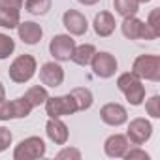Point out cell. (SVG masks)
<instances>
[{"instance_id": "obj_22", "label": "cell", "mask_w": 160, "mask_h": 160, "mask_svg": "<svg viewBox=\"0 0 160 160\" xmlns=\"http://www.w3.org/2000/svg\"><path fill=\"white\" fill-rule=\"evenodd\" d=\"M32 109L34 108L27 102L25 96H19V98L12 100V115H13V119H27L32 113Z\"/></svg>"}, {"instance_id": "obj_26", "label": "cell", "mask_w": 160, "mask_h": 160, "mask_svg": "<svg viewBox=\"0 0 160 160\" xmlns=\"http://www.w3.org/2000/svg\"><path fill=\"white\" fill-rule=\"evenodd\" d=\"M145 111H147V115L152 117V119H158V117H160V96H158V94L151 96V98L145 102Z\"/></svg>"}, {"instance_id": "obj_32", "label": "cell", "mask_w": 160, "mask_h": 160, "mask_svg": "<svg viewBox=\"0 0 160 160\" xmlns=\"http://www.w3.org/2000/svg\"><path fill=\"white\" fill-rule=\"evenodd\" d=\"M149 27H152L158 34H160V10L158 8H154L151 13H149V17H147V21H145Z\"/></svg>"}, {"instance_id": "obj_1", "label": "cell", "mask_w": 160, "mask_h": 160, "mask_svg": "<svg viewBox=\"0 0 160 160\" xmlns=\"http://www.w3.org/2000/svg\"><path fill=\"white\" fill-rule=\"evenodd\" d=\"M36 70H38L36 58L32 55L25 53V55H19L17 58H13V62L8 68V77L13 83L23 85V83H28L30 79L36 75Z\"/></svg>"}, {"instance_id": "obj_11", "label": "cell", "mask_w": 160, "mask_h": 160, "mask_svg": "<svg viewBox=\"0 0 160 160\" xmlns=\"http://www.w3.org/2000/svg\"><path fill=\"white\" fill-rule=\"evenodd\" d=\"M17 34H19V40L23 43L36 45L43 38V28L38 23H34V21H21L17 25Z\"/></svg>"}, {"instance_id": "obj_7", "label": "cell", "mask_w": 160, "mask_h": 160, "mask_svg": "<svg viewBox=\"0 0 160 160\" xmlns=\"http://www.w3.org/2000/svg\"><path fill=\"white\" fill-rule=\"evenodd\" d=\"M152 136V124L151 121L143 119V117H136L128 122V130H126V138L132 145H143L151 139Z\"/></svg>"}, {"instance_id": "obj_6", "label": "cell", "mask_w": 160, "mask_h": 160, "mask_svg": "<svg viewBox=\"0 0 160 160\" xmlns=\"http://www.w3.org/2000/svg\"><path fill=\"white\" fill-rule=\"evenodd\" d=\"M73 49H75V40H73L70 34H57V36H53L51 42H49V55H51L57 62L70 60Z\"/></svg>"}, {"instance_id": "obj_10", "label": "cell", "mask_w": 160, "mask_h": 160, "mask_svg": "<svg viewBox=\"0 0 160 160\" xmlns=\"http://www.w3.org/2000/svg\"><path fill=\"white\" fill-rule=\"evenodd\" d=\"M62 25H64V28L68 30L70 36H83L89 30L87 17L77 10H66L64 15H62Z\"/></svg>"}, {"instance_id": "obj_4", "label": "cell", "mask_w": 160, "mask_h": 160, "mask_svg": "<svg viewBox=\"0 0 160 160\" xmlns=\"http://www.w3.org/2000/svg\"><path fill=\"white\" fill-rule=\"evenodd\" d=\"M45 113L53 119H62V117H70L77 111V106L72 98V94H64V96H49L45 100Z\"/></svg>"}, {"instance_id": "obj_33", "label": "cell", "mask_w": 160, "mask_h": 160, "mask_svg": "<svg viewBox=\"0 0 160 160\" xmlns=\"http://www.w3.org/2000/svg\"><path fill=\"white\" fill-rule=\"evenodd\" d=\"M25 4V0H0V8H4V10H19L23 8Z\"/></svg>"}, {"instance_id": "obj_8", "label": "cell", "mask_w": 160, "mask_h": 160, "mask_svg": "<svg viewBox=\"0 0 160 160\" xmlns=\"http://www.w3.org/2000/svg\"><path fill=\"white\" fill-rule=\"evenodd\" d=\"M38 75H40V83L47 89H55L64 83V68L57 60H49V62L42 64Z\"/></svg>"}, {"instance_id": "obj_25", "label": "cell", "mask_w": 160, "mask_h": 160, "mask_svg": "<svg viewBox=\"0 0 160 160\" xmlns=\"http://www.w3.org/2000/svg\"><path fill=\"white\" fill-rule=\"evenodd\" d=\"M138 81H141V79L134 73V72H124V73H121L119 77H117V89L121 91V92H124V91H128L134 83H138Z\"/></svg>"}, {"instance_id": "obj_23", "label": "cell", "mask_w": 160, "mask_h": 160, "mask_svg": "<svg viewBox=\"0 0 160 160\" xmlns=\"http://www.w3.org/2000/svg\"><path fill=\"white\" fill-rule=\"evenodd\" d=\"M25 10L30 15H45L51 10V0H25Z\"/></svg>"}, {"instance_id": "obj_34", "label": "cell", "mask_w": 160, "mask_h": 160, "mask_svg": "<svg viewBox=\"0 0 160 160\" xmlns=\"http://www.w3.org/2000/svg\"><path fill=\"white\" fill-rule=\"evenodd\" d=\"M79 4H83V6H94V4H98L100 0H77Z\"/></svg>"}, {"instance_id": "obj_16", "label": "cell", "mask_w": 160, "mask_h": 160, "mask_svg": "<svg viewBox=\"0 0 160 160\" xmlns=\"http://www.w3.org/2000/svg\"><path fill=\"white\" fill-rule=\"evenodd\" d=\"M70 94H72V98L77 106V111H87L94 104V96H92L91 89H87V87H75V89L70 91Z\"/></svg>"}, {"instance_id": "obj_24", "label": "cell", "mask_w": 160, "mask_h": 160, "mask_svg": "<svg viewBox=\"0 0 160 160\" xmlns=\"http://www.w3.org/2000/svg\"><path fill=\"white\" fill-rule=\"evenodd\" d=\"M13 51H15V42L8 34L0 32V60L10 58V55H13Z\"/></svg>"}, {"instance_id": "obj_12", "label": "cell", "mask_w": 160, "mask_h": 160, "mask_svg": "<svg viewBox=\"0 0 160 160\" xmlns=\"http://www.w3.org/2000/svg\"><path fill=\"white\" fill-rule=\"evenodd\" d=\"M45 134L55 145H66L70 138V130L66 122L62 119H53V117H49V121L45 122Z\"/></svg>"}, {"instance_id": "obj_9", "label": "cell", "mask_w": 160, "mask_h": 160, "mask_svg": "<svg viewBox=\"0 0 160 160\" xmlns=\"http://www.w3.org/2000/svg\"><path fill=\"white\" fill-rule=\"evenodd\" d=\"M100 119L108 126H122L124 122H128V111H126V108L122 104L109 102V104L102 106Z\"/></svg>"}, {"instance_id": "obj_13", "label": "cell", "mask_w": 160, "mask_h": 160, "mask_svg": "<svg viewBox=\"0 0 160 160\" xmlns=\"http://www.w3.org/2000/svg\"><path fill=\"white\" fill-rule=\"evenodd\" d=\"M128 147H130V141L122 134H111L104 141V152L108 158H122Z\"/></svg>"}, {"instance_id": "obj_14", "label": "cell", "mask_w": 160, "mask_h": 160, "mask_svg": "<svg viewBox=\"0 0 160 160\" xmlns=\"http://www.w3.org/2000/svg\"><path fill=\"white\" fill-rule=\"evenodd\" d=\"M115 27H117V21H115V15L111 12H100L94 15V21H92V28L96 32V36L100 38H109L113 32H115Z\"/></svg>"}, {"instance_id": "obj_36", "label": "cell", "mask_w": 160, "mask_h": 160, "mask_svg": "<svg viewBox=\"0 0 160 160\" xmlns=\"http://www.w3.org/2000/svg\"><path fill=\"white\" fill-rule=\"evenodd\" d=\"M138 2H139V4H149L151 0H138Z\"/></svg>"}, {"instance_id": "obj_20", "label": "cell", "mask_w": 160, "mask_h": 160, "mask_svg": "<svg viewBox=\"0 0 160 160\" xmlns=\"http://www.w3.org/2000/svg\"><path fill=\"white\" fill-rule=\"evenodd\" d=\"M21 23V12L19 10H4L0 8V27L6 30H13L17 28V25Z\"/></svg>"}, {"instance_id": "obj_18", "label": "cell", "mask_w": 160, "mask_h": 160, "mask_svg": "<svg viewBox=\"0 0 160 160\" xmlns=\"http://www.w3.org/2000/svg\"><path fill=\"white\" fill-rule=\"evenodd\" d=\"M25 98H27V102H28L32 108H40V106H43L45 100L49 98L47 87H43V85H34V87H30V89L25 92Z\"/></svg>"}, {"instance_id": "obj_21", "label": "cell", "mask_w": 160, "mask_h": 160, "mask_svg": "<svg viewBox=\"0 0 160 160\" xmlns=\"http://www.w3.org/2000/svg\"><path fill=\"white\" fill-rule=\"evenodd\" d=\"M122 94H124V98H126V102L130 106H141L145 102V85L141 81H138L128 91H124Z\"/></svg>"}, {"instance_id": "obj_31", "label": "cell", "mask_w": 160, "mask_h": 160, "mask_svg": "<svg viewBox=\"0 0 160 160\" xmlns=\"http://www.w3.org/2000/svg\"><path fill=\"white\" fill-rule=\"evenodd\" d=\"M10 119H13V115H12V102L2 98L0 100V121H10Z\"/></svg>"}, {"instance_id": "obj_30", "label": "cell", "mask_w": 160, "mask_h": 160, "mask_svg": "<svg viewBox=\"0 0 160 160\" xmlns=\"http://www.w3.org/2000/svg\"><path fill=\"white\" fill-rule=\"evenodd\" d=\"M160 34L152 28V27H149L145 21L141 23V32H139V40H145V42H152V40H156Z\"/></svg>"}, {"instance_id": "obj_27", "label": "cell", "mask_w": 160, "mask_h": 160, "mask_svg": "<svg viewBox=\"0 0 160 160\" xmlns=\"http://www.w3.org/2000/svg\"><path fill=\"white\" fill-rule=\"evenodd\" d=\"M58 160H81V151L75 149V147H62L57 152Z\"/></svg>"}, {"instance_id": "obj_28", "label": "cell", "mask_w": 160, "mask_h": 160, "mask_svg": "<svg viewBox=\"0 0 160 160\" xmlns=\"http://www.w3.org/2000/svg\"><path fill=\"white\" fill-rule=\"evenodd\" d=\"M122 158H126V160H149L151 156H149V152L147 151H143L139 145H136V147H128V151L124 152V156Z\"/></svg>"}, {"instance_id": "obj_35", "label": "cell", "mask_w": 160, "mask_h": 160, "mask_svg": "<svg viewBox=\"0 0 160 160\" xmlns=\"http://www.w3.org/2000/svg\"><path fill=\"white\" fill-rule=\"evenodd\" d=\"M2 98H6V87L2 85V81H0V100Z\"/></svg>"}, {"instance_id": "obj_5", "label": "cell", "mask_w": 160, "mask_h": 160, "mask_svg": "<svg viewBox=\"0 0 160 160\" xmlns=\"http://www.w3.org/2000/svg\"><path fill=\"white\" fill-rule=\"evenodd\" d=\"M89 66L92 68V72H94L96 77H100V79H109V77H113V75L117 73L119 62H117V58H115L111 53H108V51H96Z\"/></svg>"}, {"instance_id": "obj_17", "label": "cell", "mask_w": 160, "mask_h": 160, "mask_svg": "<svg viewBox=\"0 0 160 160\" xmlns=\"http://www.w3.org/2000/svg\"><path fill=\"white\" fill-rule=\"evenodd\" d=\"M141 19H138V15H130V17H122L121 23V32L126 40H139V32H141Z\"/></svg>"}, {"instance_id": "obj_19", "label": "cell", "mask_w": 160, "mask_h": 160, "mask_svg": "<svg viewBox=\"0 0 160 160\" xmlns=\"http://www.w3.org/2000/svg\"><path fill=\"white\" fill-rule=\"evenodd\" d=\"M113 10L121 17H130L138 15L139 12V2L138 0H113Z\"/></svg>"}, {"instance_id": "obj_3", "label": "cell", "mask_w": 160, "mask_h": 160, "mask_svg": "<svg viewBox=\"0 0 160 160\" xmlns=\"http://www.w3.org/2000/svg\"><path fill=\"white\" fill-rule=\"evenodd\" d=\"M45 141L40 136H30L21 139L13 149V160H38L45 156Z\"/></svg>"}, {"instance_id": "obj_29", "label": "cell", "mask_w": 160, "mask_h": 160, "mask_svg": "<svg viewBox=\"0 0 160 160\" xmlns=\"http://www.w3.org/2000/svg\"><path fill=\"white\" fill-rule=\"evenodd\" d=\"M12 141H13V134L10 132V128L0 126V152L8 151L10 145H12Z\"/></svg>"}, {"instance_id": "obj_2", "label": "cell", "mask_w": 160, "mask_h": 160, "mask_svg": "<svg viewBox=\"0 0 160 160\" xmlns=\"http://www.w3.org/2000/svg\"><path fill=\"white\" fill-rule=\"evenodd\" d=\"M141 81H160V57L158 55H139L136 57L132 70Z\"/></svg>"}, {"instance_id": "obj_15", "label": "cell", "mask_w": 160, "mask_h": 160, "mask_svg": "<svg viewBox=\"0 0 160 160\" xmlns=\"http://www.w3.org/2000/svg\"><path fill=\"white\" fill-rule=\"evenodd\" d=\"M94 53H96V47L92 43H81V45H75L70 60L73 64H77V66H89L92 57H94Z\"/></svg>"}]
</instances>
